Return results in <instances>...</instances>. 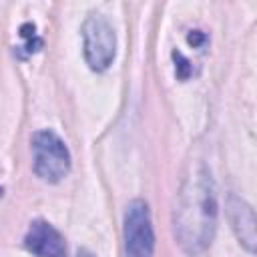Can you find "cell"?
Listing matches in <instances>:
<instances>
[{"mask_svg": "<svg viewBox=\"0 0 257 257\" xmlns=\"http://www.w3.org/2000/svg\"><path fill=\"white\" fill-rule=\"evenodd\" d=\"M175 237L185 253H203L217 229V195L211 171L197 163L179 191L175 207Z\"/></svg>", "mask_w": 257, "mask_h": 257, "instance_id": "1", "label": "cell"}, {"mask_svg": "<svg viewBox=\"0 0 257 257\" xmlns=\"http://www.w3.org/2000/svg\"><path fill=\"white\" fill-rule=\"evenodd\" d=\"M32 155H34V173L46 183H58L70 171V153L64 141L50 128L34 133Z\"/></svg>", "mask_w": 257, "mask_h": 257, "instance_id": "2", "label": "cell"}, {"mask_svg": "<svg viewBox=\"0 0 257 257\" xmlns=\"http://www.w3.org/2000/svg\"><path fill=\"white\" fill-rule=\"evenodd\" d=\"M82 50L84 60L90 66V70L102 72L106 70L116 54V34L110 22L98 14L92 12L82 24Z\"/></svg>", "mask_w": 257, "mask_h": 257, "instance_id": "3", "label": "cell"}, {"mask_svg": "<svg viewBox=\"0 0 257 257\" xmlns=\"http://www.w3.org/2000/svg\"><path fill=\"white\" fill-rule=\"evenodd\" d=\"M122 233H124V255L126 257H153L155 231L151 223V211L145 201L135 199L126 205Z\"/></svg>", "mask_w": 257, "mask_h": 257, "instance_id": "4", "label": "cell"}, {"mask_svg": "<svg viewBox=\"0 0 257 257\" xmlns=\"http://www.w3.org/2000/svg\"><path fill=\"white\" fill-rule=\"evenodd\" d=\"M24 247L36 257H68L64 237L42 219L30 223L24 235Z\"/></svg>", "mask_w": 257, "mask_h": 257, "instance_id": "5", "label": "cell"}, {"mask_svg": "<svg viewBox=\"0 0 257 257\" xmlns=\"http://www.w3.org/2000/svg\"><path fill=\"white\" fill-rule=\"evenodd\" d=\"M227 215L231 221V227L239 239V243L253 253L255 251V243H257V233H255V213L251 209V205L241 199L239 195L231 193L227 197Z\"/></svg>", "mask_w": 257, "mask_h": 257, "instance_id": "6", "label": "cell"}, {"mask_svg": "<svg viewBox=\"0 0 257 257\" xmlns=\"http://www.w3.org/2000/svg\"><path fill=\"white\" fill-rule=\"evenodd\" d=\"M20 36L26 38V44L24 46H16V50H14V54H18L20 58H26V56H30V54H34V52H38L42 48V40L38 38L36 26L32 22H26V24L20 26Z\"/></svg>", "mask_w": 257, "mask_h": 257, "instance_id": "7", "label": "cell"}, {"mask_svg": "<svg viewBox=\"0 0 257 257\" xmlns=\"http://www.w3.org/2000/svg\"><path fill=\"white\" fill-rule=\"evenodd\" d=\"M173 58L179 60V64H177V74H179V78H187V76L191 74V70H193V68L189 66L191 62H189L181 52H173Z\"/></svg>", "mask_w": 257, "mask_h": 257, "instance_id": "8", "label": "cell"}, {"mask_svg": "<svg viewBox=\"0 0 257 257\" xmlns=\"http://www.w3.org/2000/svg\"><path fill=\"white\" fill-rule=\"evenodd\" d=\"M187 40H189V44H193V46H201V44L207 40V36H205L201 30H193V32L187 36Z\"/></svg>", "mask_w": 257, "mask_h": 257, "instance_id": "9", "label": "cell"}, {"mask_svg": "<svg viewBox=\"0 0 257 257\" xmlns=\"http://www.w3.org/2000/svg\"><path fill=\"white\" fill-rule=\"evenodd\" d=\"M76 257H94V255H92L88 249H78V251H76Z\"/></svg>", "mask_w": 257, "mask_h": 257, "instance_id": "10", "label": "cell"}, {"mask_svg": "<svg viewBox=\"0 0 257 257\" xmlns=\"http://www.w3.org/2000/svg\"><path fill=\"white\" fill-rule=\"evenodd\" d=\"M2 193H4V189H2V187H0V197H2Z\"/></svg>", "mask_w": 257, "mask_h": 257, "instance_id": "11", "label": "cell"}]
</instances>
